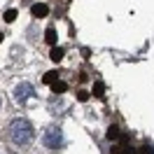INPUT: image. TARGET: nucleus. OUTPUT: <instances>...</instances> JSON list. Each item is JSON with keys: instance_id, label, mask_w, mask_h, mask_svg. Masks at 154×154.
<instances>
[{"instance_id": "7ed1b4c3", "label": "nucleus", "mask_w": 154, "mask_h": 154, "mask_svg": "<svg viewBox=\"0 0 154 154\" xmlns=\"http://www.w3.org/2000/svg\"><path fill=\"white\" fill-rule=\"evenodd\" d=\"M112 154H135V149L131 147V138L128 135H119V143L112 145Z\"/></svg>"}, {"instance_id": "ddd939ff", "label": "nucleus", "mask_w": 154, "mask_h": 154, "mask_svg": "<svg viewBox=\"0 0 154 154\" xmlns=\"http://www.w3.org/2000/svg\"><path fill=\"white\" fill-rule=\"evenodd\" d=\"M140 154H154V147H149V145H145L143 149H140Z\"/></svg>"}, {"instance_id": "1a4fd4ad", "label": "nucleus", "mask_w": 154, "mask_h": 154, "mask_svg": "<svg viewBox=\"0 0 154 154\" xmlns=\"http://www.w3.org/2000/svg\"><path fill=\"white\" fill-rule=\"evenodd\" d=\"M61 58H63V49H58V47H54V49H51V61H56V63H58V61H61Z\"/></svg>"}, {"instance_id": "f257e3e1", "label": "nucleus", "mask_w": 154, "mask_h": 154, "mask_svg": "<svg viewBox=\"0 0 154 154\" xmlns=\"http://www.w3.org/2000/svg\"><path fill=\"white\" fill-rule=\"evenodd\" d=\"M10 138L17 145H28L33 140V126L26 119H14L10 126Z\"/></svg>"}, {"instance_id": "f03ea898", "label": "nucleus", "mask_w": 154, "mask_h": 154, "mask_svg": "<svg viewBox=\"0 0 154 154\" xmlns=\"http://www.w3.org/2000/svg\"><path fill=\"white\" fill-rule=\"evenodd\" d=\"M42 143L47 145L49 149H58V147H61V143H63V135H61V131L51 128V131H47V133L42 135Z\"/></svg>"}, {"instance_id": "6e6552de", "label": "nucleus", "mask_w": 154, "mask_h": 154, "mask_svg": "<svg viewBox=\"0 0 154 154\" xmlns=\"http://www.w3.org/2000/svg\"><path fill=\"white\" fill-rule=\"evenodd\" d=\"M119 135H122V131H119V128H117V126H110V128H107V138H110V140H119Z\"/></svg>"}, {"instance_id": "2eb2a0df", "label": "nucleus", "mask_w": 154, "mask_h": 154, "mask_svg": "<svg viewBox=\"0 0 154 154\" xmlns=\"http://www.w3.org/2000/svg\"><path fill=\"white\" fill-rule=\"evenodd\" d=\"M0 42H2V35H0Z\"/></svg>"}, {"instance_id": "9b49d317", "label": "nucleus", "mask_w": 154, "mask_h": 154, "mask_svg": "<svg viewBox=\"0 0 154 154\" xmlns=\"http://www.w3.org/2000/svg\"><path fill=\"white\" fill-rule=\"evenodd\" d=\"M103 91H105V87H103V84L98 82L96 87H94V96H96V98H103Z\"/></svg>"}, {"instance_id": "423d86ee", "label": "nucleus", "mask_w": 154, "mask_h": 154, "mask_svg": "<svg viewBox=\"0 0 154 154\" xmlns=\"http://www.w3.org/2000/svg\"><path fill=\"white\" fill-rule=\"evenodd\" d=\"M45 40H47L49 45H56V30L51 28V26H49V28L45 30Z\"/></svg>"}, {"instance_id": "4468645a", "label": "nucleus", "mask_w": 154, "mask_h": 154, "mask_svg": "<svg viewBox=\"0 0 154 154\" xmlns=\"http://www.w3.org/2000/svg\"><path fill=\"white\" fill-rule=\"evenodd\" d=\"M77 98H79V100H87L89 94H87V91H79V94H77Z\"/></svg>"}, {"instance_id": "f8f14e48", "label": "nucleus", "mask_w": 154, "mask_h": 154, "mask_svg": "<svg viewBox=\"0 0 154 154\" xmlns=\"http://www.w3.org/2000/svg\"><path fill=\"white\" fill-rule=\"evenodd\" d=\"M5 19L14 21V19H17V10H7V12H5Z\"/></svg>"}, {"instance_id": "9d476101", "label": "nucleus", "mask_w": 154, "mask_h": 154, "mask_svg": "<svg viewBox=\"0 0 154 154\" xmlns=\"http://www.w3.org/2000/svg\"><path fill=\"white\" fill-rule=\"evenodd\" d=\"M56 79H58V72H54V70H51V72H47V75H45V84H54Z\"/></svg>"}, {"instance_id": "20e7f679", "label": "nucleus", "mask_w": 154, "mask_h": 154, "mask_svg": "<svg viewBox=\"0 0 154 154\" xmlns=\"http://www.w3.org/2000/svg\"><path fill=\"white\" fill-rule=\"evenodd\" d=\"M14 94H17V100H19V103H26V100L33 96V87L23 82V84H19V87H17V91H14Z\"/></svg>"}, {"instance_id": "39448f33", "label": "nucleus", "mask_w": 154, "mask_h": 154, "mask_svg": "<svg viewBox=\"0 0 154 154\" xmlns=\"http://www.w3.org/2000/svg\"><path fill=\"white\" fill-rule=\"evenodd\" d=\"M30 12H33V17H47L49 7L45 5V2H35V5L30 7Z\"/></svg>"}, {"instance_id": "0eeeda50", "label": "nucleus", "mask_w": 154, "mask_h": 154, "mask_svg": "<svg viewBox=\"0 0 154 154\" xmlns=\"http://www.w3.org/2000/svg\"><path fill=\"white\" fill-rule=\"evenodd\" d=\"M51 89H54V94H63V91H68V84L61 82V79H56V82L51 84Z\"/></svg>"}]
</instances>
